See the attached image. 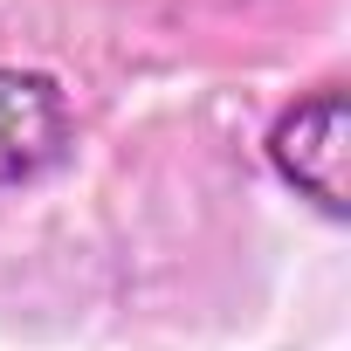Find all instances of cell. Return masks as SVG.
Returning <instances> with one entry per match:
<instances>
[{
	"label": "cell",
	"instance_id": "7a4b0ae2",
	"mask_svg": "<svg viewBox=\"0 0 351 351\" xmlns=\"http://www.w3.org/2000/svg\"><path fill=\"white\" fill-rule=\"evenodd\" d=\"M76 145V117L56 76L0 69V186H28L56 172Z\"/></svg>",
	"mask_w": 351,
	"mask_h": 351
},
{
	"label": "cell",
	"instance_id": "6da1fadb",
	"mask_svg": "<svg viewBox=\"0 0 351 351\" xmlns=\"http://www.w3.org/2000/svg\"><path fill=\"white\" fill-rule=\"evenodd\" d=\"M344 145H351V104H344V90H310V97H296V104L269 124V138H262L276 180H282L296 200H310L324 221H344V214H351Z\"/></svg>",
	"mask_w": 351,
	"mask_h": 351
}]
</instances>
